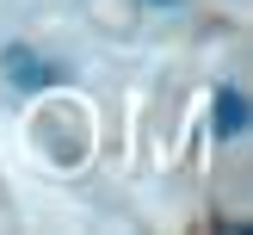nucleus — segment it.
Returning <instances> with one entry per match:
<instances>
[{"mask_svg":"<svg viewBox=\"0 0 253 235\" xmlns=\"http://www.w3.org/2000/svg\"><path fill=\"white\" fill-rule=\"evenodd\" d=\"M0 68H6V81L19 87V93H37V87L56 81V68H49L43 56H31L25 44H6V49H0Z\"/></svg>","mask_w":253,"mask_h":235,"instance_id":"1","label":"nucleus"},{"mask_svg":"<svg viewBox=\"0 0 253 235\" xmlns=\"http://www.w3.org/2000/svg\"><path fill=\"white\" fill-rule=\"evenodd\" d=\"M247 118H253V105H247L241 87H216V136H222V142H229V136H241Z\"/></svg>","mask_w":253,"mask_h":235,"instance_id":"2","label":"nucleus"},{"mask_svg":"<svg viewBox=\"0 0 253 235\" xmlns=\"http://www.w3.org/2000/svg\"><path fill=\"white\" fill-rule=\"evenodd\" d=\"M155 6H179V0H155Z\"/></svg>","mask_w":253,"mask_h":235,"instance_id":"3","label":"nucleus"}]
</instances>
